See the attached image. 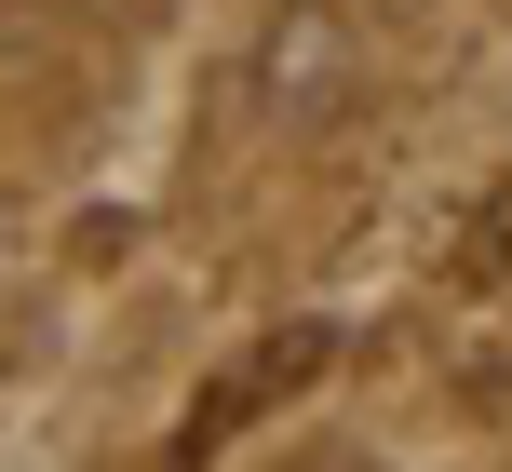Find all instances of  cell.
<instances>
[{
  "instance_id": "obj_1",
  "label": "cell",
  "mask_w": 512,
  "mask_h": 472,
  "mask_svg": "<svg viewBox=\"0 0 512 472\" xmlns=\"http://www.w3.org/2000/svg\"><path fill=\"white\" fill-rule=\"evenodd\" d=\"M351 95V14H283L270 27V108H324Z\"/></svg>"
}]
</instances>
